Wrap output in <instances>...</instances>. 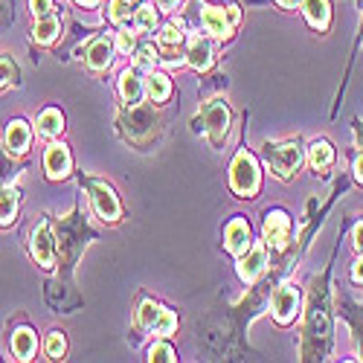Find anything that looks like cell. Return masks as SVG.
Instances as JSON below:
<instances>
[{
	"label": "cell",
	"instance_id": "6da1fadb",
	"mask_svg": "<svg viewBox=\"0 0 363 363\" xmlns=\"http://www.w3.org/2000/svg\"><path fill=\"white\" fill-rule=\"evenodd\" d=\"M262 157L277 177L291 180L299 172V166L306 163V151H302V145L296 140H285V143H267L262 148Z\"/></svg>",
	"mask_w": 363,
	"mask_h": 363
},
{
	"label": "cell",
	"instance_id": "7a4b0ae2",
	"mask_svg": "<svg viewBox=\"0 0 363 363\" xmlns=\"http://www.w3.org/2000/svg\"><path fill=\"white\" fill-rule=\"evenodd\" d=\"M230 186L238 198H256L262 189V166L250 151H238L230 163Z\"/></svg>",
	"mask_w": 363,
	"mask_h": 363
},
{
	"label": "cell",
	"instance_id": "3957f363",
	"mask_svg": "<svg viewBox=\"0 0 363 363\" xmlns=\"http://www.w3.org/2000/svg\"><path fill=\"white\" fill-rule=\"evenodd\" d=\"M119 125H123V131H125V137L131 143L143 145V143H148L151 137L157 134V116H155V111L140 102V105L128 108V113L123 116V123H119Z\"/></svg>",
	"mask_w": 363,
	"mask_h": 363
},
{
	"label": "cell",
	"instance_id": "277c9868",
	"mask_svg": "<svg viewBox=\"0 0 363 363\" xmlns=\"http://www.w3.org/2000/svg\"><path fill=\"white\" fill-rule=\"evenodd\" d=\"M201 119H203V131L209 134V143L218 148V145L227 140V134H230V123H233V113H230L227 102H224V99L206 102Z\"/></svg>",
	"mask_w": 363,
	"mask_h": 363
},
{
	"label": "cell",
	"instance_id": "5b68a950",
	"mask_svg": "<svg viewBox=\"0 0 363 363\" xmlns=\"http://www.w3.org/2000/svg\"><path fill=\"white\" fill-rule=\"evenodd\" d=\"M29 253H33L35 264H41L44 270H50L55 264V235L50 230V221L41 218L29 230Z\"/></svg>",
	"mask_w": 363,
	"mask_h": 363
},
{
	"label": "cell",
	"instance_id": "8992f818",
	"mask_svg": "<svg viewBox=\"0 0 363 363\" xmlns=\"http://www.w3.org/2000/svg\"><path fill=\"white\" fill-rule=\"evenodd\" d=\"M299 308H302V296H299L296 285H279L274 291V299H270V314H274V320L279 325H291L299 317Z\"/></svg>",
	"mask_w": 363,
	"mask_h": 363
},
{
	"label": "cell",
	"instance_id": "52a82bcc",
	"mask_svg": "<svg viewBox=\"0 0 363 363\" xmlns=\"http://www.w3.org/2000/svg\"><path fill=\"white\" fill-rule=\"evenodd\" d=\"M291 238V218L282 209H270L262 224V241L270 250H285Z\"/></svg>",
	"mask_w": 363,
	"mask_h": 363
},
{
	"label": "cell",
	"instance_id": "ba28073f",
	"mask_svg": "<svg viewBox=\"0 0 363 363\" xmlns=\"http://www.w3.org/2000/svg\"><path fill=\"white\" fill-rule=\"evenodd\" d=\"M90 203H94V213L108 224H116L119 218H123V203H119L116 192L108 184H94L90 186Z\"/></svg>",
	"mask_w": 363,
	"mask_h": 363
},
{
	"label": "cell",
	"instance_id": "9c48e42d",
	"mask_svg": "<svg viewBox=\"0 0 363 363\" xmlns=\"http://www.w3.org/2000/svg\"><path fill=\"white\" fill-rule=\"evenodd\" d=\"M235 270H238V279L241 282H247V285L259 282L262 274L267 270V245H264V241H259V245H250V250L245 256H238Z\"/></svg>",
	"mask_w": 363,
	"mask_h": 363
},
{
	"label": "cell",
	"instance_id": "30bf717a",
	"mask_svg": "<svg viewBox=\"0 0 363 363\" xmlns=\"http://www.w3.org/2000/svg\"><path fill=\"white\" fill-rule=\"evenodd\" d=\"M44 172L50 180H65L70 177L73 172V155H70V148L65 143H50L47 151H44Z\"/></svg>",
	"mask_w": 363,
	"mask_h": 363
},
{
	"label": "cell",
	"instance_id": "8fae6325",
	"mask_svg": "<svg viewBox=\"0 0 363 363\" xmlns=\"http://www.w3.org/2000/svg\"><path fill=\"white\" fill-rule=\"evenodd\" d=\"M201 23H203L206 33L213 38H218V41H227L233 35V29H235L227 6H203L201 9Z\"/></svg>",
	"mask_w": 363,
	"mask_h": 363
},
{
	"label": "cell",
	"instance_id": "7c38bea8",
	"mask_svg": "<svg viewBox=\"0 0 363 363\" xmlns=\"http://www.w3.org/2000/svg\"><path fill=\"white\" fill-rule=\"evenodd\" d=\"M119 99H123L125 108H134L145 99V73H140L134 65L119 76Z\"/></svg>",
	"mask_w": 363,
	"mask_h": 363
},
{
	"label": "cell",
	"instance_id": "4fadbf2b",
	"mask_svg": "<svg viewBox=\"0 0 363 363\" xmlns=\"http://www.w3.org/2000/svg\"><path fill=\"white\" fill-rule=\"evenodd\" d=\"M250 224L245 221V218H233L227 227H224V247H227V253L230 256H245L247 250H250Z\"/></svg>",
	"mask_w": 363,
	"mask_h": 363
},
{
	"label": "cell",
	"instance_id": "5bb4252c",
	"mask_svg": "<svg viewBox=\"0 0 363 363\" xmlns=\"http://www.w3.org/2000/svg\"><path fill=\"white\" fill-rule=\"evenodd\" d=\"M29 143H33V128H29L26 119H12L6 125V134H4V145L9 155L15 157H23L29 151Z\"/></svg>",
	"mask_w": 363,
	"mask_h": 363
},
{
	"label": "cell",
	"instance_id": "9a60e30c",
	"mask_svg": "<svg viewBox=\"0 0 363 363\" xmlns=\"http://www.w3.org/2000/svg\"><path fill=\"white\" fill-rule=\"evenodd\" d=\"M113 55H116V44L111 41V38H96L94 44L87 47V52H84V65L94 70V73H105L111 65H113Z\"/></svg>",
	"mask_w": 363,
	"mask_h": 363
},
{
	"label": "cell",
	"instance_id": "2e32d148",
	"mask_svg": "<svg viewBox=\"0 0 363 363\" xmlns=\"http://www.w3.org/2000/svg\"><path fill=\"white\" fill-rule=\"evenodd\" d=\"M9 349H12V354L18 357V360H33L35 357V352H38V335L29 325H18L15 331H12V337H9Z\"/></svg>",
	"mask_w": 363,
	"mask_h": 363
},
{
	"label": "cell",
	"instance_id": "e0dca14e",
	"mask_svg": "<svg viewBox=\"0 0 363 363\" xmlns=\"http://www.w3.org/2000/svg\"><path fill=\"white\" fill-rule=\"evenodd\" d=\"M186 65H189L192 70H198V73H203V70L213 67V44H209V38L195 35V38L189 41V47H186Z\"/></svg>",
	"mask_w": 363,
	"mask_h": 363
},
{
	"label": "cell",
	"instance_id": "ac0fdd59",
	"mask_svg": "<svg viewBox=\"0 0 363 363\" xmlns=\"http://www.w3.org/2000/svg\"><path fill=\"white\" fill-rule=\"evenodd\" d=\"M302 15H306L308 26L317 29V33H325V29L331 26V6L328 0H302Z\"/></svg>",
	"mask_w": 363,
	"mask_h": 363
},
{
	"label": "cell",
	"instance_id": "d6986e66",
	"mask_svg": "<svg viewBox=\"0 0 363 363\" xmlns=\"http://www.w3.org/2000/svg\"><path fill=\"white\" fill-rule=\"evenodd\" d=\"M306 160L314 172L325 174L331 166H335V148H331L328 140H314L308 148H306Z\"/></svg>",
	"mask_w": 363,
	"mask_h": 363
},
{
	"label": "cell",
	"instance_id": "ffe728a7",
	"mask_svg": "<svg viewBox=\"0 0 363 363\" xmlns=\"http://www.w3.org/2000/svg\"><path fill=\"white\" fill-rule=\"evenodd\" d=\"M35 131L38 137L44 140H55V137H62L65 134V113L58 111V108H44L35 119Z\"/></svg>",
	"mask_w": 363,
	"mask_h": 363
},
{
	"label": "cell",
	"instance_id": "44dd1931",
	"mask_svg": "<svg viewBox=\"0 0 363 363\" xmlns=\"http://www.w3.org/2000/svg\"><path fill=\"white\" fill-rule=\"evenodd\" d=\"M169 96H172V79L160 70L145 73V99L155 105H163Z\"/></svg>",
	"mask_w": 363,
	"mask_h": 363
},
{
	"label": "cell",
	"instance_id": "7402d4cb",
	"mask_svg": "<svg viewBox=\"0 0 363 363\" xmlns=\"http://www.w3.org/2000/svg\"><path fill=\"white\" fill-rule=\"evenodd\" d=\"M21 192L15 186H0V227H9L18 218Z\"/></svg>",
	"mask_w": 363,
	"mask_h": 363
},
{
	"label": "cell",
	"instance_id": "603a6c76",
	"mask_svg": "<svg viewBox=\"0 0 363 363\" xmlns=\"http://www.w3.org/2000/svg\"><path fill=\"white\" fill-rule=\"evenodd\" d=\"M58 35H62V23H58V18H55V15L35 18V26H33V38H35V44L50 47Z\"/></svg>",
	"mask_w": 363,
	"mask_h": 363
},
{
	"label": "cell",
	"instance_id": "cb8c5ba5",
	"mask_svg": "<svg viewBox=\"0 0 363 363\" xmlns=\"http://www.w3.org/2000/svg\"><path fill=\"white\" fill-rule=\"evenodd\" d=\"M157 62H160V52L151 47V44H143V47H137V50L131 52V65H134L140 73H151Z\"/></svg>",
	"mask_w": 363,
	"mask_h": 363
},
{
	"label": "cell",
	"instance_id": "d4e9b609",
	"mask_svg": "<svg viewBox=\"0 0 363 363\" xmlns=\"http://www.w3.org/2000/svg\"><path fill=\"white\" fill-rule=\"evenodd\" d=\"M184 26L180 23H166L160 33H157V44H160V50H166V52H174L180 44H184Z\"/></svg>",
	"mask_w": 363,
	"mask_h": 363
},
{
	"label": "cell",
	"instance_id": "484cf974",
	"mask_svg": "<svg viewBox=\"0 0 363 363\" xmlns=\"http://www.w3.org/2000/svg\"><path fill=\"white\" fill-rule=\"evenodd\" d=\"M134 26L137 33H155L157 29V9L155 4H143L134 9Z\"/></svg>",
	"mask_w": 363,
	"mask_h": 363
},
{
	"label": "cell",
	"instance_id": "4316f807",
	"mask_svg": "<svg viewBox=\"0 0 363 363\" xmlns=\"http://www.w3.org/2000/svg\"><path fill=\"white\" fill-rule=\"evenodd\" d=\"M108 21L123 26L128 21H134V9H131V0H108Z\"/></svg>",
	"mask_w": 363,
	"mask_h": 363
},
{
	"label": "cell",
	"instance_id": "83f0119b",
	"mask_svg": "<svg viewBox=\"0 0 363 363\" xmlns=\"http://www.w3.org/2000/svg\"><path fill=\"white\" fill-rule=\"evenodd\" d=\"M151 331H155V337H172L177 331V314L169 311V308H160L155 325H151Z\"/></svg>",
	"mask_w": 363,
	"mask_h": 363
},
{
	"label": "cell",
	"instance_id": "f1b7e54d",
	"mask_svg": "<svg viewBox=\"0 0 363 363\" xmlns=\"http://www.w3.org/2000/svg\"><path fill=\"white\" fill-rule=\"evenodd\" d=\"M44 354L50 360H62L67 354V337L62 335V331H50L47 340H44Z\"/></svg>",
	"mask_w": 363,
	"mask_h": 363
},
{
	"label": "cell",
	"instance_id": "f546056e",
	"mask_svg": "<svg viewBox=\"0 0 363 363\" xmlns=\"http://www.w3.org/2000/svg\"><path fill=\"white\" fill-rule=\"evenodd\" d=\"M157 314H160L157 302H155V299H143V302H140V311H137V325L145 328V331H151V325H155Z\"/></svg>",
	"mask_w": 363,
	"mask_h": 363
},
{
	"label": "cell",
	"instance_id": "4dcf8cb0",
	"mask_svg": "<svg viewBox=\"0 0 363 363\" xmlns=\"http://www.w3.org/2000/svg\"><path fill=\"white\" fill-rule=\"evenodd\" d=\"M15 180V155H9L6 145L0 148V186H12Z\"/></svg>",
	"mask_w": 363,
	"mask_h": 363
},
{
	"label": "cell",
	"instance_id": "1f68e13d",
	"mask_svg": "<svg viewBox=\"0 0 363 363\" xmlns=\"http://www.w3.org/2000/svg\"><path fill=\"white\" fill-rule=\"evenodd\" d=\"M148 360L151 363H172V360H177V352L169 346V343H151L148 346Z\"/></svg>",
	"mask_w": 363,
	"mask_h": 363
},
{
	"label": "cell",
	"instance_id": "d6a6232c",
	"mask_svg": "<svg viewBox=\"0 0 363 363\" xmlns=\"http://www.w3.org/2000/svg\"><path fill=\"white\" fill-rule=\"evenodd\" d=\"M12 82H18V65L12 58H0V90H6Z\"/></svg>",
	"mask_w": 363,
	"mask_h": 363
},
{
	"label": "cell",
	"instance_id": "836d02e7",
	"mask_svg": "<svg viewBox=\"0 0 363 363\" xmlns=\"http://www.w3.org/2000/svg\"><path fill=\"white\" fill-rule=\"evenodd\" d=\"M116 52H123V55H131L134 50H137V41H134V33H128V29H123L119 26L116 29Z\"/></svg>",
	"mask_w": 363,
	"mask_h": 363
},
{
	"label": "cell",
	"instance_id": "e575fe53",
	"mask_svg": "<svg viewBox=\"0 0 363 363\" xmlns=\"http://www.w3.org/2000/svg\"><path fill=\"white\" fill-rule=\"evenodd\" d=\"M29 12H33L35 18L52 15V0H29Z\"/></svg>",
	"mask_w": 363,
	"mask_h": 363
},
{
	"label": "cell",
	"instance_id": "d590c367",
	"mask_svg": "<svg viewBox=\"0 0 363 363\" xmlns=\"http://www.w3.org/2000/svg\"><path fill=\"white\" fill-rule=\"evenodd\" d=\"M352 282L363 285V253H357V259L352 262Z\"/></svg>",
	"mask_w": 363,
	"mask_h": 363
},
{
	"label": "cell",
	"instance_id": "8d00e7d4",
	"mask_svg": "<svg viewBox=\"0 0 363 363\" xmlns=\"http://www.w3.org/2000/svg\"><path fill=\"white\" fill-rule=\"evenodd\" d=\"M180 4H184V0H155V6H157L160 12H166V15L177 12V9H180Z\"/></svg>",
	"mask_w": 363,
	"mask_h": 363
},
{
	"label": "cell",
	"instance_id": "74e56055",
	"mask_svg": "<svg viewBox=\"0 0 363 363\" xmlns=\"http://www.w3.org/2000/svg\"><path fill=\"white\" fill-rule=\"evenodd\" d=\"M352 241H354V250L363 253V221L354 224V230H352Z\"/></svg>",
	"mask_w": 363,
	"mask_h": 363
},
{
	"label": "cell",
	"instance_id": "f35d334b",
	"mask_svg": "<svg viewBox=\"0 0 363 363\" xmlns=\"http://www.w3.org/2000/svg\"><path fill=\"white\" fill-rule=\"evenodd\" d=\"M352 169H354V180L363 186V155H357V157H354V166H352Z\"/></svg>",
	"mask_w": 363,
	"mask_h": 363
},
{
	"label": "cell",
	"instance_id": "ab89813d",
	"mask_svg": "<svg viewBox=\"0 0 363 363\" xmlns=\"http://www.w3.org/2000/svg\"><path fill=\"white\" fill-rule=\"evenodd\" d=\"M274 4L279 6V9H294V6H299L302 0H274Z\"/></svg>",
	"mask_w": 363,
	"mask_h": 363
},
{
	"label": "cell",
	"instance_id": "60d3db41",
	"mask_svg": "<svg viewBox=\"0 0 363 363\" xmlns=\"http://www.w3.org/2000/svg\"><path fill=\"white\" fill-rule=\"evenodd\" d=\"M354 143H357V148L363 151V123L354 125Z\"/></svg>",
	"mask_w": 363,
	"mask_h": 363
},
{
	"label": "cell",
	"instance_id": "b9f144b4",
	"mask_svg": "<svg viewBox=\"0 0 363 363\" xmlns=\"http://www.w3.org/2000/svg\"><path fill=\"white\" fill-rule=\"evenodd\" d=\"M76 4H79V6H84V9H90V6H99L102 0H76Z\"/></svg>",
	"mask_w": 363,
	"mask_h": 363
},
{
	"label": "cell",
	"instance_id": "7bdbcfd3",
	"mask_svg": "<svg viewBox=\"0 0 363 363\" xmlns=\"http://www.w3.org/2000/svg\"><path fill=\"white\" fill-rule=\"evenodd\" d=\"M360 47H363V35H360Z\"/></svg>",
	"mask_w": 363,
	"mask_h": 363
},
{
	"label": "cell",
	"instance_id": "ee69618b",
	"mask_svg": "<svg viewBox=\"0 0 363 363\" xmlns=\"http://www.w3.org/2000/svg\"><path fill=\"white\" fill-rule=\"evenodd\" d=\"M360 9H363V0H360Z\"/></svg>",
	"mask_w": 363,
	"mask_h": 363
}]
</instances>
